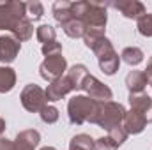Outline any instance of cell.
Returning a JSON list of instances; mask_svg holds the SVG:
<instances>
[{"mask_svg": "<svg viewBox=\"0 0 152 150\" xmlns=\"http://www.w3.org/2000/svg\"><path fill=\"white\" fill-rule=\"evenodd\" d=\"M66 76H67V79L71 81L73 90H81V85H83L85 78L88 76V69H87V66H83V64H75V66L67 71Z\"/></svg>", "mask_w": 152, "mask_h": 150, "instance_id": "obj_17", "label": "cell"}, {"mask_svg": "<svg viewBox=\"0 0 152 150\" xmlns=\"http://www.w3.org/2000/svg\"><path fill=\"white\" fill-rule=\"evenodd\" d=\"M143 73H145L147 79H149V83H151V81H152V57L149 58V62H147V69H145Z\"/></svg>", "mask_w": 152, "mask_h": 150, "instance_id": "obj_32", "label": "cell"}, {"mask_svg": "<svg viewBox=\"0 0 152 150\" xmlns=\"http://www.w3.org/2000/svg\"><path fill=\"white\" fill-rule=\"evenodd\" d=\"M41 150H57V149H55V147H42Z\"/></svg>", "mask_w": 152, "mask_h": 150, "instance_id": "obj_33", "label": "cell"}, {"mask_svg": "<svg viewBox=\"0 0 152 150\" xmlns=\"http://www.w3.org/2000/svg\"><path fill=\"white\" fill-rule=\"evenodd\" d=\"M20 50H21L20 41H16L12 36H0V62L2 64L14 62Z\"/></svg>", "mask_w": 152, "mask_h": 150, "instance_id": "obj_10", "label": "cell"}, {"mask_svg": "<svg viewBox=\"0 0 152 150\" xmlns=\"http://www.w3.org/2000/svg\"><path fill=\"white\" fill-rule=\"evenodd\" d=\"M36 36H37V41L42 42V44H48V42H53L55 37H57V32L51 25H41L36 30Z\"/></svg>", "mask_w": 152, "mask_h": 150, "instance_id": "obj_25", "label": "cell"}, {"mask_svg": "<svg viewBox=\"0 0 152 150\" xmlns=\"http://www.w3.org/2000/svg\"><path fill=\"white\" fill-rule=\"evenodd\" d=\"M147 124H149V120H147L140 111L129 110V111H126V115H124L122 127L126 129L127 134H140V133L147 127Z\"/></svg>", "mask_w": 152, "mask_h": 150, "instance_id": "obj_12", "label": "cell"}, {"mask_svg": "<svg viewBox=\"0 0 152 150\" xmlns=\"http://www.w3.org/2000/svg\"><path fill=\"white\" fill-rule=\"evenodd\" d=\"M41 141V134L36 129H25L18 133L14 140V150H36Z\"/></svg>", "mask_w": 152, "mask_h": 150, "instance_id": "obj_13", "label": "cell"}, {"mask_svg": "<svg viewBox=\"0 0 152 150\" xmlns=\"http://www.w3.org/2000/svg\"><path fill=\"white\" fill-rule=\"evenodd\" d=\"M16 85V73L11 67H0V94H7Z\"/></svg>", "mask_w": 152, "mask_h": 150, "instance_id": "obj_20", "label": "cell"}, {"mask_svg": "<svg viewBox=\"0 0 152 150\" xmlns=\"http://www.w3.org/2000/svg\"><path fill=\"white\" fill-rule=\"evenodd\" d=\"M66 71H67V60L62 55L46 57L42 60V64L39 66V73L46 81H55V79L62 78Z\"/></svg>", "mask_w": 152, "mask_h": 150, "instance_id": "obj_7", "label": "cell"}, {"mask_svg": "<svg viewBox=\"0 0 152 150\" xmlns=\"http://www.w3.org/2000/svg\"><path fill=\"white\" fill-rule=\"evenodd\" d=\"M129 104H131V110L140 111L149 120V124H152V99L149 97V94L145 92L129 94Z\"/></svg>", "mask_w": 152, "mask_h": 150, "instance_id": "obj_14", "label": "cell"}, {"mask_svg": "<svg viewBox=\"0 0 152 150\" xmlns=\"http://www.w3.org/2000/svg\"><path fill=\"white\" fill-rule=\"evenodd\" d=\"M127 136H129V134L126 133V129H124L122 125H117V127H113V129L108 131V138L113 141L117 147H120V145L127 140Z\"/></svg>", "mask_w": 152, "mask_h": 150, "instance_id": "obj_28", "label": "cell"}, {"mask_svg": "<svg viewBox=\"0 0 152 150\" xmlns=\"http://www.w3.org/2000/svg\"><path fill=\"white\" fill-rule=\"evenodd\" d=\"M60 27H62V30L66 32V36H67V37H71V39L83 37V36H85V30H87V27H85L80 20H76V18L67 20V21H66V23H62Z\"/></svg>", "mask_w": 152, "mask_h": 150, "instance_id": "obj_19", "label": "cell"}, {"mask_svg": "<svg viewBox=\"0 0 152 150\" xmlns=\"http://www.w3.org/2000/svg\"><path fill=\"white\" fill-rule=\"evenodd\" d=\"M42 55L44 57H53V55H62V44L53 41V42H48V44H42L41 48Z\"/></svg>", "mask_w": 152, "mask_h": 150, "instance_id": "obj_29", "label": "cell"}, {"mask_svg": "<svg viewBox=\"0 0 152 150\" xmlns=\"http://www.w3.org/2000/svg\"><path fill=\"white\" fill-rule=\"evenodd\" d=\"M25 16H27L25 2L20 0L0 2V30H12V27Z\"/></svg>", "mask_w": 152, "mask_h": 150, "instance_id": "obj_5", "label": "cell"}, {"mask_svg": "<svg viewBox=\"0 0 152 150\" xmlns=\"http://www.w3.org/2000/svg\"><path fill=\"white\" fill-rule=\"evenodd\" d=\"M94 55L97 57V62H99V69L108 76H113L118 67H120V57L117 55L113 44L108 37L101 39L96 46H94Z\"/></svg>", "mask_w": 152, "mask_h": 150, "instance_id": "obj_4", "label": "cell"}, {"mask_svg": "<svg viewBox=\"0 0 152 150\" xmlns=\"http://www.w3.org/2000/svg\"><path fill=\"white\" fill-rule=\"evenodd\" d=\"M44 92H46V101L55 103V101L64 99L69 92H73V85L67 79V76H62V78H58L55 81H50V85L46 87Z\"/></svg>", "mask_w": 152, "mask_h": 150, "instance_id": "obj_9", "label": "cell"}, {"mask_svg": "<svg viewBox=\"0 0 152 150\" xmlns=\"http://www.w3.org/2000/svg\"><path fill=\"white\" fill-rule=\"evenodd\" d=\"M104 37H106V36H104V30L87 28V30H85V36H83V41H85V46H87L88 50H94V46Z\"/></svg>", "mask_w": 152, "mask_h": 150, "instance_id": "obj_23", "label": "cell"}, {"mask_svg": "<svg viewBox=\"0 0 152 150\" xmlns=\"http://www.w3.org/2000/svg\"><path fill=\"white\" fill-rule=\"evenodd\" d=\"M96 111H97V101L90 99L88 95H75L67 103V115L73 125H81L85 122L92 124Z\"/></svg>", "mask_w": 152, "mask_h": 150, "instance_id": "obj_2", "label": "cell"}, {"mask_svg": "<svg viewBox=\"0 0 152 150\" xmlns=\"http://www.w3.org/2000/svg\"><path fill=\"white\" fill-rule=\"evenodd\" d=\"M39 117H41V120L44 122V124H55L57 120H58V110L55 108V106H44L41 111H39Z\"/></svg>", "mask_w": 152, "mask_h": 150, "instance_id": "obj_27", "label": "cell"}, {"mask_svg": "<svg viewBox=\"0 0 152 150\" xmlns=\"http://www.w3.org/2000/svg\"><path fill=\"white\" fill-rule=\"evenodd\" d=\"M149 79L143 71H131L129 74L126 76V87L129 90V94H140L145 90Z\"/></svg>", "mask_w": 152, "mask_h": 150, "instance_id": "obj_15", "label": "cell"}, {"mask_svg": "<svg viewBox=\"0 0 152 150\" xmlns=\"http://www.w3.org/2000/svg\"><path fill=\"white\" fill-rule=\"evenodd\" d=\"M69 150H78V149H69Z\"/></svg>", "mask_w": 152, "mask_h": 150, "instance_id": "obj_34", "label": "cell"}, {"mask_svg": "<svg viewBox=\"0 0 152 150\" xmlns=\"http://www.w3.org/2000/svg\"><path fill=\"white\" fill-rule=\"evenodd\" d=\"M151 85H152V81H151Z\"/></svg>", "mask_w": 152, "mask_h": 150, "instance_id": "obj_35", "label": "cell"}, {"mask_svg": "<svg viewBox=\"0 0 152 150\" xmlns=\"http://www.w3.org/2000/svg\"><path fill=\"white\" fill-rule=\"evenodd\" d=\"M0 150H14V141L0 136Z\"/></svg>", "mask_w": 152, "mask_h": 150, "instance_id": "obj_31", "label": "cell"}, {"mask_svg": "<svg viewBox=\"0 0 152 150\" xmlns=\"http://www.w3.org/2000/svg\"><path fill=\"white\" fill-rule=\"evenodd\" d=\"M20 99H21L23 108L30 113H39L44 106H46V103H48V101H46V92H44L39 85H36V83L27 85V87L21 90Z\"/></svg>", "mask_w": 152, "mask_h": 150, "instance_id": "obj_6", "label": "cell"}, {"mask_svg": "<svg viewBox=\"0 0 152 150\" xmlns=\"http://www.w3.org/2000/svg\"><path fill=\"white\" fill-rule=\"evenodd\" d=\"M71 12H73V18L80 20L87 28L104 30L108 23L106 4H101V2H88V0L73 2Z\"/></svg>", "mask_w": 152, "mask_h": 150, "instance_id": "obj_1", "label": "cell"}, {"mask_svg": "<svg viewBox=\"0 0 152 150\" xmlns=\"http://www.w3.org/2000/svg\"><path fill=\"white\" fill-rule=\"evenodd\" d=\"M71 5H73V2H67V0H58V2L53 4V18H55L60 25L73 18Z\"/></svg>", "mask_w": 152, "mask_h": 150, "instance_id": "obj_18", "label": "cell"}, {"mask_svg": "<svg viewBox=\"0 0 152 150\" xmlns=\"http://www.w3.org/2000/svg\"><path fill=\"white\" fill-rule=\"evenodd\" d=\"M138 32H140V36H143V37H152V14L149 12H145L140 20H138Z\"/></svg>", "mask_w": 152, "mask_h": 150, "instance_id": "obj_26", "label": "cell"}, {"mask_svg": "<svg viewBox=\"0 0 152 150\" xmlns=\"http://www.w3.org/2000/svg\"><path fill=\"white\" fill-rule=\"evenodd\" d=\"M124 115H126V108L120 103H115V101L97 103V111L92 118V124H97L99 127L110 131L117 125H122Z\"/></svg>", "mask_w": 152, "mask_h": 150, "instance_id": "obj_3", "label": "cell"}, {"mask_svg": "<svg viewBox=\"0 0 152 150\" xmlns=\"http://www.w3.org/2000/svg\"><path fill=\"white\" fill-rule=\"evenodd\" d=\"M81 90L87 92V95L97 103H106V101H112L113 99V92L108 85H104L103 81H99L96 76L88 74L85 78L83 85H81Z\"/></svg>", "mask_w": 152, "mask_h": 150, "instance_id": "obj_8", "label": "cell"}, {"mask_svg": "<svg viewBox=\"0 0 152 150\" xmlns=\"http://www.w3.org/2000/svg\"><path fill=\"white\" fill-rule=\"evenodd\" d=\"M25 7H27V18L32 21L41 20L42 14H44V7L39 0H30V2H25Z\"/></svg>", "mask_w": 152, "mask_h": 150, "instance_id": "obj_24", "label": "cell"}, {"mask_svg": "<svg viewBox=\"0 0 152 150\" xmlns=\"http://www.w3.org/2000/svg\"><path fill=\"white\" fill-rule=\"evenodd\" d=\"M117 149H118V147L115 145L108 136H106V138L103 136V138H99V140L94 141V150H117Z\"/></svg>", "mask_w": 152, "mask_h": 150, "instance_id": "obj_30", "label": "cell"}, {"mask_svg": "<svg viewBox=\"0 0 152 150\" xmlns=\"http://www.w3.org/2000/svg\"><path fill=\"white\" fill-rule=\"evenodd\" d=\"M120 58L129 66H138V64L143 62V51L140 48H136V46H127V48L122 50Z\"/></svg>", "mask_w": 152, "mask_h": 150, "instance_id": "obj_21", "label": "cell"}, {"mask_svg": "<svg viewBox=\"0 0 152 150\" xmlns=\"http://www.w3.org/2000/svg\"><path fill=\"white\" fill-rule=\"evenodd\" d=\"M12 37L16 39V41H20V42H25V41H28V39L32 37V34H34V27H32V21L25 16V18H21L14 27H12Z\"/></svg>", "mask_w": 152, "mask_h": 150, "instance_id": "obj_16", "label": "cell"}, {"mask_svg": "<svg viewBox=\"0 0 152 150\" xmlns=\"http://www.w3.org/2000/svg\"><path fill=\"white\" fill-rule=\"evenodd\" d=\"M69 149L78 150H94V140L88 134H76L69 141Z\"/></svg>", "mask_w": 152, "mask_h": 150, "instance_id": "obj_22", "label": "cell"}, {"mask_svg": "<svg viewBox=\"0 0 152 150\" xmlns=\"http://www.w3.org/2000/svg\"><path fill=\"white\" fill-rule=\"evenodd\" d=\"M110 5L120 11L129 20H140L145 14V5L138 0H118V2H112Z\"/></svg>", "mask_w": 152, "mask_h": 150, "instance_id": "obj_11", "label": "cell"}]
</instances>
